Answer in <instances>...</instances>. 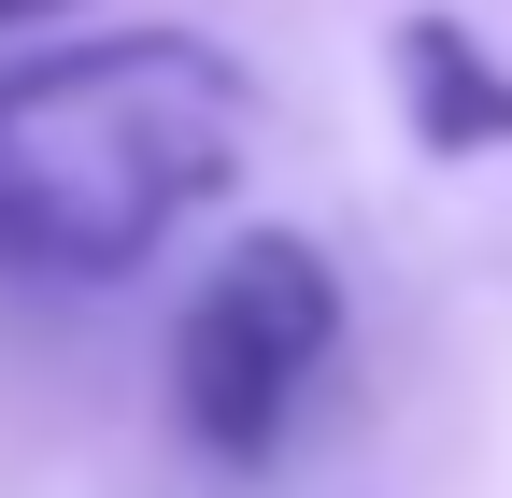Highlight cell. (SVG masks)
<instances>
[{
	"label": "cell",
	"instance_id": "3",
	"mask_svg": "<svg viewBox=\"0 0 512 498\" xmlns=\"http://www.w3.org/2000/svg\"><path fill=\"white\" fill-rule=\"evenodd\" d=\"M399 114L427 157H498L512 143V57L470 15H399Z\"/></svg>",
	"mask_w": 512,
	"mask_h": 498
},
{
	"label": "cell",
	"instance_id": "2",
	"mask_svg": "<svg viewBox=\"0 0 512 498\" xmlns=\"http://www.w3.org/2000/svg\"><path fill=\"white\" fill-rule=\"evenodd\" d=\"M328 356H342V271L299 228H256L171 314V413L214 470H256V456H285V427H299Z\"/></svg>",
	"mask_w": 512,
	"mask_h": 498
},
{
	"label": "cell",
	"instance_id": "4",
	"mask_svg": "<svg viewBox=\"0 0 512 498\" xmlns=\"http://www.w3.org/2000/svg\"><path fill=\"white\" fill-rule=\"evenodd\" d=\"M29 15H72V0H0V29H29Z\"/></svg>",
	"mask_w": 512,
	"mask_h": 498
},
{
	"label": "cell",
	"instance_id": "1",
	"mask_svg": "<svg viewBox=\"0 0 512 498\" xmlns=\"http://www.w3.org/2000/svg\"><path fill=\"white\" fill-rule=\"evenodd\" d=\"M256 143V72L214 29H100L0 72V271L128 285L157 242L228 200Z\"/></svg>",
	"mask_w": 512,
	"mask_h": 498
}]
</instances>
